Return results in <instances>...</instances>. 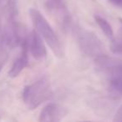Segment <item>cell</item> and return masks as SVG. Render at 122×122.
Wrapping results in <instances>:
<instances>
[{"label":"cell","mask_w":122,"mask_h":122,"mask_svg":"<svg viewBox=\"0 0 122 122\" xmlns=\"http://www.w3.org/2000/svg\"><path fill=\"white\" fill-rule=\"evenodd\" d=\"M67 110L55 103H49L43 108L39 114V120L41 122L60 121L66 116Z\"/></svg>","instance_id":"8992f818"},{"label":"cell","mask_w":122,"mask_h":122,"mask_svg":"<svg viewBox=\"0 0 122 122\" xmlns=\"http://www.w3.org/2000/svg\"><path fill=\"white\" fill-rule=\"evenodd\" d=\"M27 50H28V42L24 41L23 43V48L20 55L14 61V65L11 67L10 70L9 72V75L11 78L17 77L24 70V69L25 67H27L28 63H29V58H28Z\"/></svg>","instance_id":"ba28073f"},{"label":"cell","mask_w":122,"mask_h":122,"mask_svg":"<svg viewBox=\"0 0 122 122\" xmlns=\"http://www.w3.org/2000/svg\"><path fill=\"white\" fill-rule=\"evenodd\" d=\"M94 19L95 21L98 26L100 27V29H101L102 32L105 34V35L106 36L108 39H112L114 38V31L112 29L111 25L109 24V22L105 19V18L101 17V16L98 15V14H95L94 16Z\"/></svg>","instance_id":"9c48e42d"},{"label":"cell","mask_w":122,"mask_h":122,"mask_svg":"<svg viewBox=\"0 0 122 122\" xmlns=\"http://www.w3.org/2000/svg\"><path fill=\"white\" fill-rule=\"evenodd\" d=\"M32 55L36 59H44L47 55V50H46L45 45H44L41 36L37 31L34 30L31 33L29 39V45Z\"/></svg>","instance_id":"52a82bcc"},{"label":"cell","mask_w":122,"mask_h":122,"mask_svg":"<svg viewBox=\"0 0 122 122\" xmlns=\"http://www.w3.org/2000/svg\"><path fill=\"white\" fill-rule=\"evenodd\" d=\"M53 95L49 80L41 78L34 83L25 86L23 92V100L29 110H34L47 101Z\"/></svg>","instance_id":"3957f363"},{"label":"cell","mask_w":122,"mask_h":122,"mask_svg":"<svg viewBox=\"0 0 122 122\" xmlns=\"http://www.w3.org/2000/svg\"><path fill=\"white\" fill-rule=\"evenodd\" d=\"M46 8L55 16L58 23L64 29H71L72 21L64 0H45Z\"/></svg>","instance_id":"5b68a950"},{"label":"cell","mask_w":122,"mask_h":122,"mask_svg":"<svg viewBox=\"0 0 122 122\" xmlns=\"http://www.w3.org/2000/svg\"><path fill=\"white\" fill-rule=\"evenodd\" d=\"M99 71L104 75L108 89L115 95H122V61L105 54L95 59Z\"/></svg>","instance_id":"6da1fadb"},{"label":"cell","mask_w":122,"mask_h":122,"mask_svg":"<svg viewBox=\"0 0 122 122\" xmlns=\"http://www.w3.org/2000/svg\"><path fill=\"white\" fill-rule=\"evenodd\" d=\"M1 69H2V66H0V71H1Z\"/></svg>","instance_id":"4fadbf2b"},{"label":"cell","mask_w":122,"mask_h":122,"mask_svg":"<svg viewBox=\"0 0 122 122\" xmlns=\"http://www.w3.org/2000/svg\"><path fill=\"white\" fill-rule=\"evenodd\" d=\"M109 2L112 4L115 7L122 9V0H109Z\"/></svg>","instance_id":"7c38bea8"},{"label":"cell","mask_w":122,"mask_h":122,"mask_svg":"<svg viewBox=\"0 0 122 122\" xmlns=\"http://www.w3.org/2000/svg\"><path fill=\"white\" fill-rule=\"evenodd\" d=\"M71 30L75 34L82 52L95 59L105 54V47L100 39L93 32L78 26H72Z\"/></svg>","instance_id":"277c9868"},{"label":"cell","mask_w":122,"mask_h":122,"mask_svg":"<svg viewBox=\"0 0 122 122\" xmlns=\"http://www.w3.org/2000/svg\"><path fill=\"white\" fill-rule=\"evenodd\" d=\"M29 15L36 31L45 40L52 52L57 57H63L64 51L62 44L45 18L39 10L35 9H29Z\"/></svg>","instance_id":"7a4b0ae2"},{"label":"cell","mask_w":122,"mask_h":122,"mask_svg":"<svg viewBox=\"0 0 122 122\" xmlns=\"http://www.w3.org/2000/svg\"><path fill=\"white\" fill-rule=\"evenodd\" d=\"M121 28H120V33L118 37L112 39L111 42V50L113 53L117 54H122V19H120Z\"/></svg>","instance_id":"30bf717a"},{"label":"cell","mask_w":122,"mask_h":122,"mask_svg":"<svg viewBox=\"0 0 122 122\" xmlns=\"http://www.w3.org/2000/svg\"><path fill=\"white\" fill-rule=\"evenodd\" d=\"M113 120L115 122H122V105H120L119 110H117V112L115 113Z\"/></svg>","instance_id":"8fae6325"}]
</instances>
